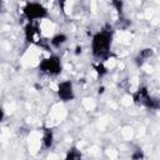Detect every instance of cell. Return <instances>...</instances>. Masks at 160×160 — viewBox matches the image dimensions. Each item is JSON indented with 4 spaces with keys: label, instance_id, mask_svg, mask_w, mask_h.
Listing matches in <instances>:
<instances>
[{
    "label": "cell",
    "instance_id": "cell-1",
    "mask_svg": "<svg viewBox=\"0 0 160 160\" xmlns=\"http://www.w3.org/2000/svg\"><path fill=\"white\" fill-rule=\"evenodd\" d=\"M112 42V30L111 28H105L94 34L91 40V52L98 59H108L111 56L110 49Z\"/></svg>",
    "mask_w": 160,
    "mask_h": 160
},
{
    "label": "cell",
    "instance_id": "cell-2",
    "mask_svg": "<svg viewBox=\"0 0 160 160\" xmlns=\"http://www.w3.org/2000/svg\"><path fill=\"white\" fill-rule=\"evenodd\" d=\"M22 14L28 21H34V22L46 19L49 16L48 9L42 4L36 1H28L22 8Z\"/></svg>",
    "mask_w": 160,
    "mask_h": 160
},
{
    "label": "cell",
    "instance_id": "cell-3",
    "mask_svg": "<svg viewBox=\"0 0 160 160\" xmlns=\"http://www.w3.org/2000/svg\"><path fill=\"white\" fill-rule=\"evenodd\" d=\"M39 70H40V72H42L45 75H49V76L59 75L62 70L60 58L56 56V55H50L49 58L42 59L39 64Z\"/></svg>",
    "mask_w": 160,
    "mask_h": 160
},
{
    "label": "cell",
    "instance_id": "cell-4",
    "mask_svg": "<svg viewBox=\"0 0 160 160\" xmlns=\"http://www.w3.org/2000/svg\"><path fill=\"white\" fill-rule=\"evenodd\" d=\"M24 32H25V39L28 42H31V44H36V45H40V46H44L41 41L42 38H41V32L39 30V26L36 24H34V21H29L25 28H24Z\"/></svg>",
    "mask_w": 160,
    "mask_h": 160
},
{
    "label": "cell",
    "instance_id": "cell-5",
    "mask_svg": "<svg viewBox=\"0 0 160 160\" xmlns=\"http://www.w3.org/2000/svg\"><path fill=\"white\" fill-rule=\"evenodd\" d=\"M56 94H58L59 99H60L61 101H64V102L72 101V100L75 99V92H74L72 82H71L70 80H64V81L59 82Z\"/></svg>",
    "mask_w": 160,
    "mask_h": 160
},
{
    "label": "cell",
    "instance_id": "cell-6",
    "mask_svg": "<svg viewBox=\"0 0 160 160\" xmlns=\"http://www.w3.org/2000/svg\"><path fill=\"white\" fill-rule=\"evenodd\" d=\"M150 96L151 95H150L148 88L145 85H142V86H139V89L132 92V101H134L135 105L145 108L148 101H149V99H150Z\"/></svg>",
    "mask_w": 160,
    "mask_h": 160
},
{
    "label": "cell",
    "instance_id": "cell-7",
    "mask_svg": "<svg viewBox=\"0 0 160 160\" xmlns=\"http://www.w3.org/2000/svg\"><path fill=\"white\" fill-rule=\"evenodd\" d=\"M152 55H154V50H152V49H150V48L141 49V50L139 51V54L136 55V58H135V64H136L138 66H142V65L145 64V61L149 60Z\"/></svg>",
    "mask_w": 160,
    "mask_h": 160
},
{
    "label": "cell",
    "instance_id": "cell-8",
    "mask_svg": "<svg viewBox=\"0 0 160 160\" xmlns=\"http://www.w3.org/2000/svg\"><path fill=\"white\" fill-rule=\"evenodd\" d=\"M41 142H42V146H44L45 149H50V148L52 146V144H54V134H52V130H51V129L44 128Z\"/></svg>",
    "mask_w": 160,
    "mask_h": 160
},
{
    "label": "cell",
    "instance_id": "cell-9",
    "mask_svg": "<svg viewBox=\"0 0 160 160\" xmlns=\"http://www.w3.org/2000/svg\"><path fill=\"white\" fill-rule=\"evenodd\" d=\"M66 41H68V36H66L65 34H62V32H59V34L54 35V36L50 39L51 46H52V48H56V49H59L60 46H62Z\"/></svg>",
    "mask_w": 160,
    "mask_h": 160
},
{
    "label": "cell",
    "instance_id": "cell-10",
    "mask_svg": "<svg viewBox=\"0 0 160 160\" xmlns=\"http://www.w3.org/2000/svg\"><path fill=\"white\" fill-rule=\"evenodd\" d=\"M81 156H82V155H81L80 150H78V148L72 146L71 149L68 150V154H66L65 159H66V160H79V159H81Z\"/></svg>",
    "mask_w": 160,
    "mask_h": 160
},
{
    "label": "cell",
    "instance_id": "cell-11",
    "mask_svg": "<svg viewBox=\"0 0 160 160\" xmlns=\"http://www.w3.org/2000/svg\"><path fill=\"white\" fill-rule=\"evenodd\" d=\"M94 69H95V71H96V74H98L99 78H104V76L108 74V68L105 66L104 62H100V61H99L98 64L94 65Z\"/></svg>",
    "mask_w": 160,
    "mask_h": 160
},
{
    "label": "cell",
    "instance_id": "cell-12",
    "mask_svg": "<svg viewBox=\"0 0 160 160\" xmlns=\"http://www.w3.org/2000/svg\"><path fill=\"white\" fill-rule=\"evenodd\" d=\"M145 108L149 109V110H158L160 108L159 99L158 98H154V96H150V99H149V101H148V104H146Z\"/></svg>",
    "mask_w": 160,
    "mask_h": 160
},
{
    "label": "cell",
    "instance_id": "cell-13",
    "mask_svg": "<svg viewBox=\"0 0 160 160\" xmlns=\"http://www.w3.org/2000/svg\"><path fill=\"white\" fill-rule=\"evenodd\" d=\"M111 5L112 8L116 10V12L122 16V10H124V1L122 0H111Z\"/></svg>",
    "mask_w": 160,
    "mask_h": 160
},
{
    "label": "cell",
    "instance_id": "cell-14",
    "mask_svg": "<svg viewBox=\"0 0 160 160\" xmlns=\"http://www.w3.org/2000/svg\"><path fill=\"white\" fill-rule=\"evenodd\" d=\"M145 156H144V154H142V151L141 150H136L132 155H131V159H134V160H140V159H144Z\"/></svg>",
    "mask_w": 160,
    "mask_h": 160
},
{
    "label": "cell",
    "instance_id": "cell-15",
    "mask_svg": "<svg viewBox=\"0 0 160 160\" xmlns=\"http://www.w3.org/2000/svg\"><path fill=\"white\" fill-rule=\"evenodd\" d=\"M5 119V111L2 109V106H0V122H2Z\"/></svg>",
    "mask_w": 160,
    "mask_h": 160
},
{
    "label": "cell",
    "instance_id": "cell-16",
    "mask_svg": "<svg viewBox=\"0 0 160 160\" xmlns=\"http://www.w3.org/2000/svg\"><path fill=\"white\" fill-rule=\"evenodd\" d=\"M80 52H81V46H78V48H76V51H75V54L78 55V54H80Z\"/></svg>",
    "mask_w": 160,
    "mask_h": 160
},
{
    "label": "cell",
    "instance_id": "cell-17",
    "mask_svg": "<svg viewBox=\"0 0 160 160\" xmlns=\"http://www.w3.org/2000/svg\"><path fill=\"white\" fill-rule=\"evenodd\" d=\"M104 91H105V88H104V86H100V88H99V94H102Z\"/></svg>",
    "mask_w": 160,
    "mask_h": 160
},
{
    "label": "cell",
    "instance_id": "cell-18",
    "mask_svg": "<svg viewBox=\"0 0 160 160\" xmlns=\"http://www.w3.org/2000/svg\"><path fill=\"white\" fill-rule=\"evenodd\" d=\"M0 4H1V0H0Z\"/></svg>",
    "mask_w": 160,
    "mask_h": 160
}]
</instances>
